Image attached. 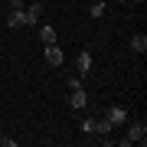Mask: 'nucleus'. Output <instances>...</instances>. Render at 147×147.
<instances>
[{"label": "nucleus", "instance_id": "nucleus-1", "mask_svg": "<svg viewBox=\"0 0 147 147\" xmlns=\"http://www.w3.org/2000/svg\"><path fill=\"white\" fill-rule=\"evenodd\" d=\"M147 141V124L144 121H131L127 124V137H121V144H144Z\"/></svg>", "mask_w": 147, "mask_h": 147}, {"label": "nucleus", "instance_id": "nucleus-2", "mask_svg": "<svg viewBox=\"0 0 147 147\" xmlns=\"http://www.w3.org/2000/svg\"><path fill=\"white\" fill-rule=\"evenodd\" d=\"M7 26H26V7H13L10 10V16H7Z\"/></svg>", "mask_w": 147, "mask_h": 147}, {"label": "nucleus", "instance_id": "nucleus-3", "mask_svg": "<svg viewBox=\"0 0 147 147\" xmlns=\"http://www.w3.org/2000/svg\"><path fill=\"white\" fill-rule=\"evenodd\" d=\"M85 105H88V95H85V88H72V95H69V108L82 111Z\"/></svg>", "mask_w": 147, "mask_h": 147}, {"label": "nucleus", "instance_id": "nucleus-4", "mask_svg": "<svg viewBox=\"0 0 147 147\" xmlns=\"http://www.w3.org/2000/svg\"><path fill=\"white\" fill-rule=\"evenodd\" d=\"M92 72V56L88 53H79L75 56V75H88Z\"/></svg>", "mask_w": 147, "mask_h": 147}, {"label": "nucleus", "instance_id": "nucleus-5", "mask_svg": "<svg viewBox=\"0 0 147 147\" xmlns=\"http://www.w3.org/2000/svg\"><path fill=\"white\" fill-rule=\"evenodd\" d=\"M46 62H49V65H56V69L65 62V59H62V49H59L56 42H53V46H46Z\"/></svg>", "mask_w": 147, "mask_h": 147}, {"label": "nucleus", "instance_id": "nucleus-6", "mask_svg": "<svg viewBox=\"0 0 147 147\" xmlns=\"http://www.w3.org/2000/svg\"><path fill=\"white\" fill-rule=\"evenodd\" d=\"M127 46H131V53H137V56H144V53H147V36H144V33H134Z\"/></svg>", "mask_w": 147, "mask_h": 147}, {"label": "nucleus", "instance_id": "nucleus-7", "mask_svg": "<svg viewBox=\"0 0 147 147\" xmlns=\"http://www.w3.org/2000/svg\"><path fill=\"white\" fill-rule=\"evenodd\" d=\"M105 118L111 121V124H127V111H124V108H118V105H115V108H108V111H105Z\"/></svg>", "mask_w": 147, "mask_h": 147}, {"label": "nucleus", "instance_id": "nucleus-8", "mask_svg": "<svg viewBox=\"0 0 147 147\" xmlns=\"http://www.w3.org/2000/svg\"><path fill=\"white\" fill-rule=\"evenodd\" d=\"M36 20H42V3L26 7V26H36Z\"/></svg>", "mask_w": 147, "mask_h": 147}, {"label": "nucleus", "instance_id": "nucleus-9", "mask_svg": "<svg viewBox=\"0 0 147 147\" xmlns=\"http://www.w3.org/2000/svg\"><path fill=\"white\" fill-rule=\"evenodd\" d=\"M39 39H42V46H53V42H56V30L49 26V23H42V26H39Z\"/></svg>", "mask_w": 147, "mask_h": 147}, {"label": "nucleus", "instance_id": "nucleus-10", "mask_svg": "<svg viewBox=\"0 0 147 147\" xmlns=\"http://www.w3.org/2000/svg\"><path fill=\"white\" fill-rule=\"evenodd\" d=\"M105 0H95V3H88V16H95V20H101V16H105Z\"/></svg>", "mask_w": 147, "mask_h": 147}, {"label": "nucleus", "instance_id": "nucleus-11", "mask_svg": "<svg viewBox=\"0 0 147 147\" xmlns=\"http://www.w3.org/2000/svg\"><path fill=\"white\" fill-rule=\"evenodd\" d=\"M95 121H98L95 115H88V118H82V131L88 134V137H95Z\"/></svg>", "mask_w": 147, "mask_h": 147}, {"label": "nucleus", "instance_id": "nucleus-12", "mask_svg": "<svg viewBox=\"0 0 147 147\" xmlns=\"http://www.w3.org/2000/svg\"><path fill=\"white\" fill-rule=\"evenodd\" d=\"M65 88H69V92H72V88H82V75H75V72H72V75L65 79Z\"/></svg>", "mask_w": 147, "mask_h": 147}, {"label": "nucleus", "instance_id": "nucleus-13", "mask_svg": "<svg viewBox=\"0 0 147 147\" xmlns=\"http://www.w3.org/2000/svg\"><path fill=\"white\" fill-rule=\"evenodd\" d=\"M0 147H13V137H7V134H0Z\"/></svg>", "mask_w": 147, "mask_h": 147}, {"label": "nucleus", "instance_id": "nucleus-14", "mask_svg": "<svg viewBox=\"0 0 147 147\" xmlns=\"http://www.w3.org/2000/svg\"><path fill=\"white\" fill-rule=\"evenodd\" d=\"M118 3H131V0H118Z\"/></svg>", "mask_w": 147, "mask_h": 147}, {"label": "nucleus", "instance_id": "nucleus-15", "mask_svg": "<svg viewBox=\"0 0 147 147\" xmlns=\"http://www.w3.org/2000/svg\"><path fill=\"white\" fill-rule=\"evenodd\" d=\"M134 3H147V0H134Z\"/></svg>", "mask_w": 147, "mask_h": 147}]
</instances>
